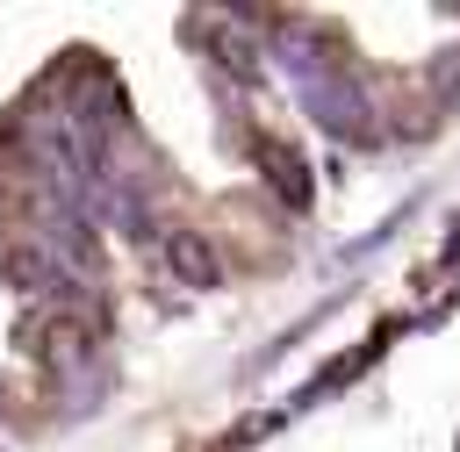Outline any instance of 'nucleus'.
Wrapping results in <instances>:
<instances>
[{"mask_svg": "<svg viewBox=\"0 0 460 452\" xmlns=\"http://www.w3.org/2000/svg\"><path fill=\"white\" fill-rule=\"evenodd\" d=\"M266 50L288 72L295 108L323 136H338V143H367L374 136V86H359V72H345V50L316 22H273L266 29Z\"/></svg>", "mask_w": 460, "mask_h": 452, "instance_id": "f257e3e1", "label": "nucleus"}, {"mask_svg": "<svg viewBox=\"0 0 460 452\" xmlns=\"http://www.w3.org/2000/svg\"><path fill=\"white\" fill-rule=\"evenodd\" d=\"M252 158H259V172H266V187L280 194V208H288V215H309V208H316L309 158H302L288 136H252Z\"/></svg>", "mask_w": 460, "mask_h": 452, "instance_id": "f03ea898", "label": "nucleus"}, {"mask_svg": "<svg viewBox=\"0 0 460 452\" xmlns=\"http://www.w3.org/2000/svg\"><path fill=\"white\" fill-rule=\"evenodd\" d=\"M431 86H438L446 108L460 100V50H438V57H431Z\"/></svg>", "mask_w": 460, "mask_h": 452, "instance_id": "39448f33", "label": "nucleus"}, {"mask_svg": "<svg viewBox=\"0 0 460 452\" xmlns=\"http://www.w3.org/2000/svg\"><path fill=\"white\" fill-rule=\"evenodd\" d=\"M201 43L216 50V65H223V72H237V86H259V57H252V43H244L230 22H223V29H201Z\"/></svg>", "mask_w": 460, "mask_h": 452, "instance_id": "20e7f679", "label": "nucleus"}, {"mask_svg": "<svg viewBox=\"0 0 460 452\" xmlns=\"http://www.w3.org/2000/svg\"><path fill=\"white\" fill-rule=\"evenodd\" d=\"M165 265H172L187 287H216V280H223V265H216V244H208L201 230H172V237H165Z\"/></svg>", "mask_w": 460, "mask_h": 452, "instance_id": "7ed1b4c3", "label": "nucleus"}]
</instances>
